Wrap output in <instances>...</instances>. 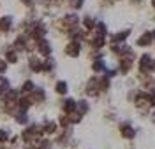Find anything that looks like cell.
<instances>
[{
	"label": "cell",
	"instance_id": "8992f818",
	"mask_svg": "<svg viewBox=\"0 0 155 149\" xmlns=\"http://www.w3.org/2000/svg\"><path fill=\"white\" fill-rule=\"evenodd\" d=\"M85 95L90 97V98H97V97L102 95L101 89H99V76H92L87 81V84H85Z\"/></svg>",
	"mask_w": 155,
	"mask_h": 149
},
{
	"label": "cell",
	"instance_id": "7c38bea8",
	"mask_svg": "<svg viewBox=\"0 0 155 149\" xmlns=\"http://www.w3.org/2000/svg\"><path fill=\"white\" fill-rule=\"evenodd\" d=\"M28 69L34 74H41L42 72V60L39 58V54H32L28 56Z\"/></svg>",
	"mask_w": 155,
	"mask_h": 149
},
{
	"label": "cell",
	"instance_id": "52a82bcc",
	"mask_svg": "<svg viewBox=\"0 0 155 149\" xmlns=\"http://www.w3.org/2000/svg\"><path fill=\"white\" fill-rule=\"evenodd\" d=\"M39 56H42V58H48L53 54V46H51V42H49L46 37H42V39H37V48H35Z\"/></svg>",
	"mask_w": 155,
	"mask_h": 149
},
{
	"label": "cell",
	"instance_id": "7402d4cb",
	"mask_svg": "<svg viewBox=\"0 0 155 149\" xmlns=\"http://www.w3.org/2000/svg\"><path fill=\"white\" fill-rule=\"evenodd\" d=\"M34 89H35L34 81L32 79H25L23 82H21V86H19V93H21V95H30Z\"/></svg>",
	"mask_w": 155,
	"mask_h": 149
},
{
	"label": "cell",
	"instance_id": "d4e9b609",
	"mask_svg": "<svg viewBox=\"0 0 155 149\" xmlns=\"http://www.w3.org/2000/svg\"><path fill=\"white\" fill-rule=\"evenodd\" d=\"M14 121L21 125V126H25V125H28V114H27V110H18L16 114H14Z\"/></svg>",
	"mask_w": 155,
	"mask_h": 149
},
{
	"label": "cell",
	"instance_id": "9a60e30c",
	"mask_svg": "<svg viewBox=\"0 0 155 149\" xmlns=\"http://www.w3.org/2000/svg\"><path fill=\"white\" fill-rule=\"evenodd\" d=\"M4 58H5V61H7V63H12V65L19 61L18 51L14 49L12 46H11V48H9V46H7V48H4Z\"/></svg>",
	"mask_w": 155,
	"mask_h": 149
},
{
	"label": "cell",
	"instance_id": "5bb4252c",
	"mask_svg": "<svg viewBox=\"0 0 155 149\" xmlns=\"http://www.w3.org/2000/svg\"><path fill=\"white\" fill-rule=\"evenodd\" d=\"M106 70H107V63L104 58H99V60H94L92 61V72L95 76H102Z\"/></svg>",
	"mask_w": 155,
	"mask_h": 149
},
{
	"label": "cell",
	"instance_id": "ffe728a7",
	"mask_svg": "<svg viewBox=\"0 0 155 149\" xmlns=\"http://www.w3.org/2000/svg\"><path fill=\"white\" fill-rule=\"evenodd\" d=\"M57 69V60L53 58V56H48V58H44L42 61V72H48V74H53Z\"/></svg>",
	"mask_w": 155,
	"mask_h": 149
},
{
	"label": "cell",
	"instance_id": "6da1fadb",
	"mask_svg": "<svg viewBox=\"0 0 155 149\" xmlns=\"http://www.w3.org/2000/svg\"><path fill=\"white\" fill-rule=\"evenodd\" d=\"M132 104H134V107H136L139 116H148L150 110L153 109L152 104H150V93L146 89H141V88L137 89V95H136V98Z\"/></svg>",
	"mask_w": 155,
	"mask_h": 149
},
{
	"label": "cell",
	"instance_id": "cb8c5ba5",
	"mask_svg": "<svg viewBox=\"0 0 155 149\" xmlns=\"http://www.w3.org/2000/svg\"><path fill=\"white\" fill-rule=\"evenodd\" d=\"M76 110H79L83 116H87L88 112H90V102H88L87 98H79L78 100V107Z\"/></svg>",
	"mask_w": 155,
	"mask_h": 149
},
{
	"label": "cell",
	"instance_id": "d6986e66",
	"mask_svg": "<svg viewBox=\"0 0 155 149\" xmlns=\"http://www.w3.org/2000/svg\"><path fill=\"white\" fill-rule=\"evenodd\" d=\"M95 18L94 16H90V14H85L83 18H81V28L85 30V32H92L94 26H95Z\"/></svg>",
	"mask_w": 155,
	"mask_h": 149
},
{
	"label": "cell",
	"instance_id": "7a4b0ae2",
	"mask_svg": "<svg viewBox=\"0 0 155 149\" xmlns=\"http://www.w3.org/2000/svg\"><path fill=\"white\" fill-rule=\"evenodd\" d=\"M118 132H120V137L124 140L132 142V140H136V135H137L139 128H136L134 123H132L130 119H122V121L118 123Z\"/></svg>",
	"mask_w": 155,
	"mask_h": 149
},
{
	"label": "cell",
	"instance_id": "74e56055",
	"mask_svg": "<svg viewBox=\"0 0 155 149\" xmlns=\"http://www.w3.org/2000/svg\"><path fill=\"white\" fill-rule=\"evenodd\" d=\"M152 37H153V44H155V28L152 30Z\"/></svg>",
	"mask_w": 155,
	"mask_h": 149
},
{
	"label": "cell",
	"instance_id": "9c48e42d",
	"mask_svg": "<svg viewBox=\"0 0 155 149\" xmlns=\"http://www.w3.org/2000/svg\"><path fill=\"white\" fill-rule=\"evenodd\" d=\"M118 72H120V76H129L132 69H134V61L132 60H125V58H120L118 60Z\"/></svg>",
	"mask_w": 155,
	"mask_h": 149
},
{
	"label": "cell",
	"instance_id": "5b68a950",
	"mask_svg": "<svg viewBox=\"0 0 155 149\" xmlns=\"http://www.w3.org/2000/svg\"><path fill=\"white\" fill-rule=\"evenodd\" d=\"M130 33H132V26H127V28H122L118 30V32H113V33H109L107 35V42L109 44H122V42H127L129 37H130Z\"/></svg>",
	"mask_w": 155,
	"mask_h": 149
},
{
	"label": "cell",
	"instance_id": "603a6c76",
	"mask_svg": "<svg viewBox=\"0 0 155 149\" xmlns=\"http://www.w3.org/2000/svg\"><path fill=\"white\" fill-rule=\"evenodd\" d=\"M94 33H97V35H102V37H107L109 35V30H107V25L104 23V21H97L95 26H94V30H92Z\"/></svg>",
	"mask_w": 155,
	"mask_h": 149
},
{
	"label": "cell",
	"instance_id": "f546056e",
	"mask_svg": "<svg viewBox=\"0 0 155 149\" xmlns=\"http://www.w3.org/2000/svg\"><path fill=\"white\" fill-rule=\"evenodd\" d=\"M7 139H9V132L7 130H0V146L4 144V142H7Z\"/></svg>",
	"mask_w": 155,
	"mask_h": 149
},
{
	"label": "cell",
	"instance_id": "277c9868",
	"mask_svg": "<svg viewBox=\"0 0 155 149\" xmlns=\"http://www.w3.org/2000/svg\"><path fill=\"white\" fill-rule=\"evenodd\" d=\"M81 49H83V42L79 40H74V39H69V42L64 46V54L67 58H79L81 56Z\"/></svg>",
	"mask_w": 155,
	"mask_h": 149
},
{
	"label": "cell",
	"instance_id": "8d00e7d4",
	"mask_svg": "<svg viewBox=\"0 0 155 149\" xmlns=\"http://www.w3.org/2000/svg\"><path fill=\"white\" fill-rule=\"evenodd\" d=\"M150 7L155 11V0H150Z\"/></svg>",
	"mask_w": 155,
	"mask_h": 149
},
{
	"label": "cell",
	"instance_id": "f35d334b",
	"mask_svg": "<svg viewBox=\"0 0 155 149\" xmlns=\"http://www.w3.org/2000/svg\"><path fill=\"white\" fill-rule=\"evenodd\" d=\"M115 2H124V0H115Z\"/></svg>",
	"mask_w": 155,
	"mask_h": 149
},
{
	"label": "cell",
	"instance_id": "2e32d148",
	"mask_svg": "<svg viewBox=\"0 0 155 149\" xmlns=\"http://www.w3.org/2000/svg\"><path fill=\"white\" fill-rule=\"evenodd\" d=\"M55 93H57L58 97H67L69 95V82L64 79H58L57 82H55Z\"/></svg>",
	"mask_w": 155,
	"mask_h": 149
},
{
	"label": "cell",
	"instance_id": "83f0119b",
	"mask_svg": "<svg viewBox=\"0 0 155 149\" xmlns=\"http://www.w3.org/2000/svg\"><path fill=\"white\" fill-rule=\"evenodd\" d=\"M11 88V81L5 76H0V93H5Z\"/></svg>",
	"mask_w": 155,
	"mask_h": 149
},
{
	"label": "cell",
	"instance_id": "30bf717a",
	"mask_svg": "<svg viewBox=\"0 0 155 149\" xmlns=\"http://www.w3.org/2000/svg\"><path fill=\"white\" fill-rule=\"evenodd\" d=\"M42 125V132H44V135H55L58 132V121L57 119H44V123H41Z\"/></svg>",
	"mask_w": 155,
	"mask_h": 149
},
{
	"label": "cell",
	"instance_id": "e0dca14e",
	"mask_svg": "<svg viewBox=\"0 0 155 149\" xmlns=\"http://www.w3.org/2000/svg\"><path fill=\"white\" fill-rule=\"evenodd\" d=\"M30 97L34 100V104H44V102H46V89L35 86V89L30 93Z\"/></svg>",
	"mask_w": 155,
	"mask_h": 149
},
{
	"label": "cell",
	"instance_id": "3957f363",
	"mask_svg": "<svg viewBox=\"0 0 155 149\" xmlns=\"http://www.w3.org/2000/svg\"><path fill=\"white\" fill-rule=\"evenodd\" d=\"M153 54L152 53H143L137 56V74H143V76H148L150 74V69H152V63H153Z\"/></svg>",
	"mask_w": 155,
	"mask_h": 149
},
{
	"label": "cell",
	"instance_id": "1f68e13d",
	"mask_svg": "<svg viewBox=\"0 0 155 149\" xmlns=\"http://www.w3.org/2000/svg\"><path fill=\"white\" fill-rule=\"evenodd\" d=\"M25 7H28V9H32V7H35V4H37V0H19Z\"/></svg>",
	"mask_w": 155,
	"mask_h": 149
},
{
	"label": "cell",
	"instance_id": "ac0fdd59",
	"mask_svg": "<svg viewBox=\"0 0 155 149\" xmlns=\"http://www.w3.org/2000/svg\"><path fill=\"white\" fill-rule=\"evenodd\" d=\"M32 105H34V100H32L30 95H21L18 98V109L19 110H27V112H28Z\"/></svg>",
	"mask_w": 155,
	"mask_h": 149
},
{
	"label": "cell",
	"instance_id": "d6a6232c",
	"mask_svg": "<svg viewBox=\"0 0 155 149\" xmlns=\"http://www.w3.org/2000/svg\"><path fill=\"white\" fill-rule=\"evenodd\" d=\"M62 0H42V4L44 5H58Z\"/></svg>",
	"mask_w": 155,
	"mask_h": 149
},
{
	"label": "cell",
	"instance_id": "4dcf8cb0",
	"mask_svg": "<svg viewBox=\"0 0 155 149\" xmlns=\"http://www.w3.org/2000/svg\"><path fill=\"white\" fill-rule=\"evenodd\" d=\"M7 61H5V58H0V76H4L5 72H7Z\"/></svg>",
	"mask_w": 155,
	"mask_h": 149
},
{
	"label": "cell",
	"instance_id": "ba28073f",
	"mask_svg": "<svg viewBox=\"0 0 155 149\" xmlns=\"http://www.w3.org/2000/svg\"><path fill=\"white\" fill-rule=\"evenodd\" d=\"M136 46L137 48H150V46H153V37H152V30H145L143 33H139L137 35V39H136Z\"/></svg>",
	"mask_w": 155,
	"mask_h": 149
},
{
	"label": "cell",
	"instance_id": "e575fe53",
	"mask_svg": "<svg viewBox=\"0 0 155 149\" xmlns=\"http://www.w3.org/2000/svg\"><path fill=\"white\" fill-rule=\"evenodd\" d=\"M150 93V104H152V107H155V91H148Z\"/></svg>",
	"mask_w": 155,
	"mask_h": 149
},
{
	"label": "cell",
	"instance_id": "d590c367",
	"mask_svg": "<svg viewBox=\"0 0 155 149\" xmlns=\"http://www.w3.org/2000/svg\"><path fill=\"white\" fill-rule=\"evenodd\" d=\"M150 74H153V76H155V60H153V63H152V69H150Z\"/></svg>",
	"mask_w": 155,
	"mask_h": 149
},
{
	"label": "cell",
	"instance_id": "44dd1931",
	"mask_svg": "<svg viewBox=\"0 0 155 149\" xmlns=\"http://www.w3.org/2000/svg\"><path fill=\"white\" fill-rule=\"evenodd\" d=\"M99 89H101V93H107L111 89V77H107L106 74L99 76Z\"/></svg>",
	"mask_w": 155,
	"mask_h": 149
},
{
	"label": "cell",
	"instance_id": "4316f807",
	"mask_svg": "<svg viewBox=\"0 0 155 149\" xmlns=\"http://www.w3.org/2000/svg\"><path fill=\"white\" fill-rule=\"evenodd\" d=\"M67 5L72 11H81L85 5V0H67Z\"/></svg>",
	"mask_w": 155,
	"mask_h": 149
},
{
	"label": "cell",
	"instance_id": "4fadbf2b",
	"mask_svg": "<svg viewBox=\"0 0 155 149\" xmlns=\"http://www.w3.org/2000/svg\"><path fill=\"white\" fill-rule=\"evenodd\" d=\"M12 26H14V20H12V16H9V14L0 16V33H7V32H11Z\"/></svg>",
	"mask_w": 155,
	"mask_h": 149
},
{
	"label": "cell",
	"instance_id": "484cf974",
	"mask_svg": "<svg viewBox=\"0 0 155 149\" xmlns=\"http://www.w3.org/2000/svg\"><path fill=\"white\" fill-rule=\"evenodd\" d=\"M67 118H69V121H71V125H79L85 116H83L79 110H72V112H69L67 114Z\"/></svg>",
	"mask_w": 155,
	"mask_h": 149
},
{
	"label": "cell",
	"instance_id": "8fae6325",
	"mask_svg": "<svg viewBox=\"0 0 155 149\" xmlns=\"http://www.w3.org/2000/svg\"><path fill=\"white\" fill-rule=\"evenodd\" d=\"M78 107V100L72 98V97H64L62 100V105H60V109L64 114H69V112H72V110H76Z\"/></svg>",
	"mask_w": 155,
	"mask_h": 149
},
{
	"label": "cell",
	"instance_id": "836d02e7",
	"mask_svg": "<svg viewBox=\"0 0 155 149\" xmlns=\"http://www.w3.org/2000/svg\"><path fill=\"white\" fill-rule=\"evenodd\" d=\"M148 119H150V123H152V125H155V107L150 110V114H148Z\"/></svg>",
	"mask_w": 155,
	"mask_h": 149
},
{
	"label": "cell",
	"instance_id": "f1b7e54d",
	"mask_svg": "<svg viewBox=\"0 0 155 149\" xmlns=\"http://www.w3.org/2000/svg\"><path fill=\"white\" fill-rule=\"evenodd\" d=\"M137 89H139V88H132V89H129V91H127V102H130V104L134 102L136 95H137Z\"/></svg>",
	"mask_w": 155,
	"mask_h": 149
}]
</instances>
